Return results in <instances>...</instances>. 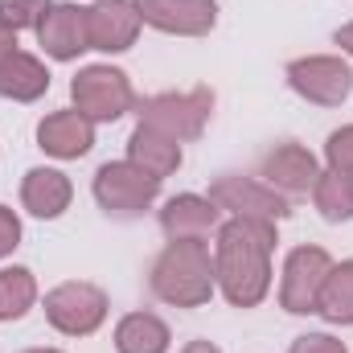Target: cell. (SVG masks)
<instances>
[{
    "mask_svg": "<svg viewBox=\"0 0 353 353\" xmlns=\"http://www.w3.org/2000/svg\"><path fill=\"white\" fill-rule=\"evenodd\" d=\"M17 247H21V218L8 205H0V259H8Z\"/></svg>",
    "mask_w": 353,
    "mask_h": 353,
    "instance_id": "cell-26",
    "label": "cell"
},
{
    "mask_svg": "<svg viewBox=\"0 0 353 353\" xmlns=\"http://www.w3.org/2000/svg\"><path fill=\"white\" fill-rule=\"evenodd\" d=\"M271 251L275 226L255 218H230L218 226L214 243V279L234 308H255L271 292Z\"/></svg>",
    "mask_w": 353,
    "mask_h": 353,
    "instance_id": "cell-1",
    "label": "cell"
},
{
    "mask_svg": "<svg viewBox=\"0 0 353 353\" xmlns=\"http://www.w3.org/2000/svg\"><path fill=\"white\" fill-rule=\"evenodd\" d=\"M70 99H74V107L87 115L90 123H115L119 115H128L136 107V90L128 83V74L115 70V66L79 70L74 83H70Z\"/></svg>",
    "mask_w": 353,
    "mask_h": 353,
    "instance_id": "cell-5",
    "label": "cell"
},
{
    "mask_svg": "<svg viewBox=\"0 0 353 353\" xmlns=\"http://www.w3.org/2000/svg\"><path fill=\"white\" fill-rule=\"evenodd\" d=\"M210 111H214V90L193 87L185 94H152V99H144L140 103V123L176 140V144H185V140H197L205 132Z\"/></svg>",
    "mask_w": 353,
    "mask_h": 353,
    "instance_id": "cell-3",
    "label": "cell"
},
{
    "mask_svg": "<svg viewBox=\"0 0 353 353\" xmlns=\"http://www.w3.org/2000/svg\"><path fill=\"white\" fill-rule=\"evenodd\" d=\"M37 148L54 161H79L94 148V123L79 107H66V111H50L41 123H37Z\"/></svg>",
    "mask_w": 353,
    "mask_h": 353,
    "instance_id": "cell-14",
    "label": "cell"
},
{
    "mask_svg": "<svg viewBox=\"0 0 353 353\" xmlns=\"http://www.w3.org/2000/svg\"><path fill=\"white\" fill-rule=\"evenodd\" d=\"M74 185L62 169H29L21 181V205L33 218H62L70 210Z\"/></svg>",
    "mask_w": 353,
    "mask_h": 353,
    "instance_id": "cell-16",
    "label": "cell"
},
{
    "mask_svg": "<svg viewBox=\"0 0 353 353\" xmlns=\"http://www.w3.org/2000/svg\"><path fill=\"white\" fill-rule=\"evenodd\" d=\"M312 201L325 222H350L353 218V173L325 169L312 185Z\"/></svg>",
    "mask_w": 353,
    "mask_h": 353,
    "instance_id": "cell-21",
    "label": "cell"
},
{
    "mask_svg": "<svg viewBox=\"0 0 353 353\" xmlns=\"http://www.w3.org/2000/svg\"><path fill=\"white\" fill-rule=\"evenodd\" d=\"M181 353H222V350H218L214 341H189V345H185Z\"/></svg>",
    "mask_w": 353,
    "mask_h": 353,
    "instance_id": "cell-29",
    "label": "cell"
},
{
    "mask_svg": "<svg viewBox=\"0 0 353 353\" xmlns=\"http://www.w3.org/2000/svg\"><path fill=\"white\" fill-rule=\"evenodd\" d=\"M12 54H17V29H8V25L0 21V66H4Z\"/></svg>",
    "mask_w": 353,
    "mask_h": 353,
    "instance_id": "cell-27",
    "label": "cell"
},
{
    "mask_svg": "<svg viewBox=\"0 0 353 353\" xmlns=\"http://www.w3.org/2000/svg\"><path fill=\"white\" fill-rule=\"evenodd\" d=\"M136 12L173 37H205L218 25V0H136Z\"/></svg>",
    "mask_w": 353,
    "mask_h": 353,
    "instance_id": "cell-10",
    "label": "cell"
},
{
    "mask_svg": "<svg viewBox=\"0 0 353 353\" xmlns=\"http://www.w3.org/2000/svg\"><path fill=\"white\" fill-rule=\"evenodd\" d=\"M173 333L157 312H128L115 325V350L119 353H169Z\"/></svg>",
    "mask_w": 353,
    "mask_h": 353,
    "instance_id": "cell-19",
    "label": "cell"
},
{
    "mask_svg": "<svg viewBox=\"0 0 353 353\" xmlns=\"http://www.w3.org/2000/svg\"><path fill=\"white\" fill-rule=\"evenodd\" d=\"M316 312L329 325H353V259L329 267L321 300H316Z\"/></svg>",
    "mask_w": 353,
    "mask_h": 353,
    "instance_id": "cell-20",
    "label": "cell"
},
{
    "mask_svg": "<svg viewBox=\"0 0 353 353\" xmlns=\"http://www.w3.org/2000/svg\"><path fill=\"white\" fill-rule=\"evenodd\" d=\"M316 157L304 148V144H279V148H271L263 157V165H259V181H267L279 197H308L312 193V185H316Z\"/></svg>",
    "mask_w": 353,
    "mask_h": 353,
    "instance_id": "cell-11",
    "label": "cell"
},
{
    "mask_svg": "<svg viewBox=\"0 0 353 353\" xmlns=\"http://www.w3.org/2000/svg\"><path fill=\"white\" fill-rule=\"evenodd\" d=\"M218 279L205 239H169V247L152 263V296L173 308H201L210 304Z\"/></svg>",
    "mask_w": 353,
    "mask_h": 353,
    "instance_id": "cell-2",
    "label": "cell"
},
{
    "mask_svg": "<svg viewBox=\"0 0 353 353\" xmlns=\"http://www.w3.org/2000/svg\"><path fill=\"white\" fill-rule=\"evenodd\" d=\"M329 267H333V259H329L325 247H296V251L283 259L279 304H283L292 316H308V312H316V300H321V288H325Z\"/></svg>",
    "mask_w": 353,
    "mask_h": 353,
    "instance_id": "cell-9",
    "label": "cell"
},
{
    "mask_svg": "<svg viewBox=\"0 0 353 353\" xmlns=\"http://www.w3.org/2000/svg\"><path fill=\"white\" fill-rule=\"evenodd\" d=\"M37 304V279L29 267H0V321H21Z\"/></svg>",
    "mask_w": 353,
    "mask_h": 353,
    "instance_id": "cell-22",
    "label": "cell"
},
{
    "mask_svg": "<svg viewBox=\"0 0 353 353\" xmlns=\"http://www.w3.org/2000/svg\"><path fill=\"white\" fill-rule=\"evenodd\" d=\"M46 321L66 337H90L107 321V292L87 279H66L46 292Z\"/></svg>",
    "mask_w": 353,
    "mask_h": 353,
    "instance_id": "cell-6",
    "label": "cell"
},
{
    "mask_svg": "<svg viewBox=\"0 0 353 353\" xmlns=\"http://www.w3.org/2000/svg\"><path fill=\"white\" fill-rule=\"evenodd\" d=\"M87 25H90V50L123 54V50L136 46L144 21L136 12V0H94L87 8Z\"/></svg>",
    "mask_w": 353,
    "mask_h": 353,
    "instance_id": "cell-12",
    "label": "cell"
},
{
    "mask_svg": "<svg viewBox=\"0 0 353 353\" xmlns=\"http://www.w3.org/2000/svg\"><path fill=\"white\" fill-rule=\"evenodd\" d=\"M337 46H341V50H345V54L353 58V21H350V25H341V29H337Z\"/></svg>",
    "mask_w": 353,
    "mask_h": 353,
    "instance_id": "cell-28",
    "label": "cell"
},
{
    "mask_svg": "<svg viewBox=\"0 0 353 353\" xmlns=\"http://www.w3.org/2000/svg\"><path fill=\"white\" fill-rule=\"evenodd\" d=\"M288 87L316 107H341L353 90V66L333 54H308L288 62Z\"/></svg>",
    "mask_w": 353,
    "mask_h": 353,
    "instance_id": "cell-8",
    "label": "cell"
},
{
    "mask_svg": "<svg viewBox=\"0 0 353 353\" xmlns=\"http://www.w3.org/2000/svg\"><path fill=\"white\" fill-rule=\"evenodd\" d=\"M325 161H329V169H337V173H353V123L337 128V132L325 140Z\"/></svg>",
    "mask_w": 353,
    "mask_h": 353,
    "instance_id": "cell-24",
    "label": "cell"
},
{
    "mask_svg": "<svg viewBox=\"0 0 353 353\" xmlns=\"http://www.w3.org/2000/svg\"><path fill=\"white\" fill-rule=\"evenodd\" d=\"M46 90H50V70H46L41 58L17 50V54L0 66V99H12V103H37Z\"/></svg>",
    "mask_w": 353,
    "mask_h": 353,
    "instance_id": "cell-18",
    "label": "cell"
},
{
    "mask_svg": "<svg viewBox=\"0 0 353 353\" xmlns=\"http://www.w3.org/2000/svg\"><path fill=\"white\" fill-rule=\"evenodd\" d=\"M21 353H62V350H21Z\"/></svg>",
    "mask_w": 353,
    "mask_h": 353,
    "instance_id": "cell-30",
    "label": "cell"
},
{
    "mask_svg": "<svg viewBox=\"0 0 353 353\" xmlns=\"http://www.w3.org/2000/svg\"><path fill=\"white\" fill-rule=\"evenodd\" d=\"M161 193V181L132 161H107L94 173V201L107 218H140Z\"/></svg>",
    "mask_w": 353,
    "mask_h": 353,
    "instance_id": "cell-4",
    "label": "cell"
},
{
    "mask_svg": "<svg viewBox=\"0 0 353 353\" xmlns=\"http://www.w3.org/2000/svg\"><path fill=\"white\" fill-rule=\"evenodd\" d=\"M288 353H350V350H345V341H337L329 333H308V337H296Z\"/></svg>",
    "mask_w": 353,
    "mask_h": 353,
    "instance_id": "cell-25",
    "label": "cell"
},
{
    "mask_svg": "<svg viewBox=\"0 0 353 353\" xmlns=\"http://www.w3.org/2000/svg\"><path fill=\"white\" fill-rule=\"evenodd\" d=\"M37 41L54 62H70L90 50V25L83 4H50V12L37 25Z\"/></svg>",
    "mask_w": 353,
    "mask_h": 353,
    "instance_id": "cell-13",
    "label": "cell"
},
{
    "mask_svg": "<svg viewBox=\"0 0 353 353\" xmlns=\"http://www.w3.org/2000/svg\"><path fill=\"white\" fill-rule=\"evenodd\" d=\"M128 161H132L136 169H144L148 176L165 181V176H173L176 169H181V144L140 123V128L132 132V140H128Z\"/></svg>",
    "mask_w": 353,
    "mask_h": 353,
    "instance_id": "cell-17",
    "label": "cell"
},
{
    "mask_svg": "<svg viewBox=\"0 0 353 353\" xmlns=\"http://www.w3.org/2000/svg\"><path fill=\"white\" fill-rule=\"evenodd\" d=\"M161 226L169 239H210L222 226V210L201 193H176L161 210Z\"/></svg>",
    "mask_w": 353,
    "mask_h": 353,
    "instance_id": "cell-15",
    "label": "cell"
},
{
    "mask_svg": "<svg viewBox=\"0 0 353 353\" xmlns=\"http://www.w3.org/2000/svg\"><path fill=\"white\" fill-rule=\"evenodd\" d=\"M50 12V0H0V21L8 29H37L41 17Z\"/></svg>",
    "mask_w": 353,
    "mask_h": 353,
    "instance_id": "cell-23",
    "label": "cell"
},
{
    "mask_svg": "<svg viewBox=\"0 0 353 353\" xmlns=\"http://www.w3.org/2000/svg\"><path fill=\"white\" fill-rule=\"evenodd\" d=\"M210 201L222 210V214H230V218H255V222H279V218H288V197H279L267 181L259 176H243V173H226L218 176L214 185H210Z\"/></svg>",
    "mask_w": 353,
    "mask_h": 353,
    "instance_id": "cell-7",
    "label": "cell"
}]
</instances>
